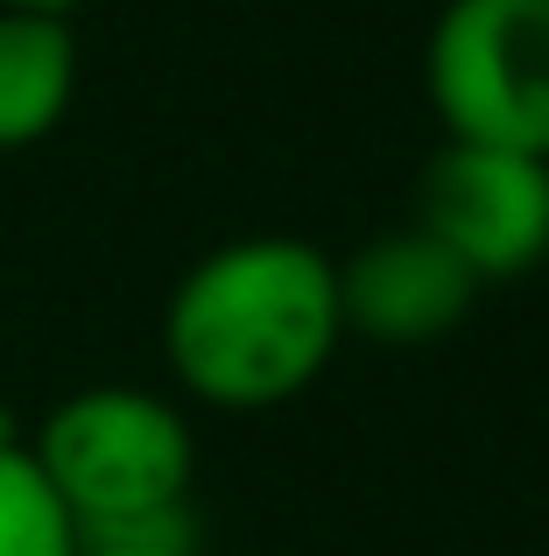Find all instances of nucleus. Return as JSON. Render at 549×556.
<instances>
[{
	"mask_svg": "<svg viewBox=\"0 0 549 556\" xmlns=\"http://www.w3.org/2000/svg\"><path fill=\"white\" fill-rule=\"evenodd\" d=\"M339 345V261L296 232H247L212 247L163 303L169 374L219 416H261L310 394Z\"/></svg>",
	"mask_w": 549,
	"mask_h": 556,
	"instance_id": "obj_1",
	"label": "nucleus"
},
{
	"mask_svg": "<svg viewBox=\"0 0 549 556\" xmlns=\"http://www.w3.org/2000/svg\"><path fill=\"white\" fill-rule=\"evenodd\" d=\"M28 458L78 543H191L197 444L169 394L99 380L36 422Z\"/></svg>",
	"mask_w": 549,
	"mask_h": 556,
	"instance_id": "obj_2",
	"label": "nucleus"
},
{
	"mask_svg": "<svg viewBox=\"0 0 549 556\" xmlns=\"http://www.w3.org/2000/svg\"><path fill=\"white\" fill-rule=\"evenodd\" d=\"M444 141L549 163V0H444L423 42Z\"/></svg>",
	"mask_w": 549,
	"mask_h": 556,
	"instance_id": "obj_3",
	"label": "nucleus"
},
{
	"mask_svg": "<svg viewBox=\"0 0 549 556\" xmlns=\"http://www.w3.org/2000/svg\"><path fill=\"white\" fill-rule=\"evenodd\" d=\"M472 282H522L549 261V163L444 141L416 177V218Z\"/></svg>",
	"mask_w": 549,
	"mask_h": 556,
	"instance_id": "obj_4",
	"label": "nucleus"
},
{
	"mask_svg": "<svg viewBox=\"0 0 549 556\" xmlns=\"http://www.w3.org/2000/svg\"><path fill=\"white\" fill-rule=\"evenodd\" d=\"M480 303V282L430 240L423 226H395L367 240L353 261H339V317L345 339H373L387 353L437 345Z\"/></svg>",
	"mask_w": 549,
	"mask_h": 556,
	"instance_id": "obj_5",
	"label": "nucleus"
},
{
	"mask_svg": "<svg viewBox=\"0 0 549 556\" xmlns=\"http://www.w3.org/2000/svg\"><path fill=\"white\" fill-rule=\"evenodd\" d=\"M78 99V36L56 14L0 8V155H22L64 127Z\"/></svg>",
	"mask_w": 549,
	"mask_h": 556,
	"instance_id": "obj_6",
	"label": "nucleus"
},
{
	"mask_svg": "<svg viewBox=\"0 0 549 556\" xmlns=\"http://www.w3.org/2000/svg\"><path fill=\"white\" fill-rule=\"evenodd\" d=\"M0 556H78V529L22 444H0Z\"/></svg>",
	"mask_w": 549,
	"mask_h": 556,
	"instance_id": "obj_7",
	"label": "nucleus"
},
{
	"mask_svg": "<svg viewBox=\"0 0 549 556\" xmlns=\"http://www.w3.org/2000/svg\"><path fill=\"white\" fill-rule=\"evenodd\" d=\"M78 556H191V543H78Z\"/></svg>",
	"mask_w": 549,
	"mask_h": 556,
	"instance_id": "obj_8",
	"label": "nucleus"
},
{
	"mask_svg": "<svg viewBox=\"0 0 549 556\" xmlns=\"http://www.w3.org/2000/svg\"><path fill=\"white\" fill-rule=\"evenodd\" d=\"M0 8H14V14H56V22H71L85 0H0Z\"/></svg>",
	"mask_w": 549,
	"mask_h": 556,
	"instance_id": "obj_9",
	"label": "nucleus"
}]
</instances>
